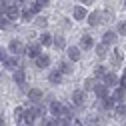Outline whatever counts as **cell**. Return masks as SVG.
Listing matches in <instances>:
<instances>
[{"label": "cell", "instance_id": "27", "mask_svg": "<svg viewBox=\"0 0 126 126\" xmlns=\"http://www.w3.org/2000/svg\"><path fill=\"white\" fill-rule=\"evenodd\" d=\"M94 88H96V78H86V80H84V92H90V90H94Z\"/></svg>", "mask_w": 126, "mask_h": 126}, {"label": "cell", "instance_id": "32", "mask_svg": "<svg viewBox=\"0 0 126 126\" xmlns=\"http://www.w3.org/2000/svg\"><path fill=\"white\" fill-rule=\"evenodd\" d=\"M54 122H56V126H70V118H64V116H56Z\"/></svg>", "mask_w": 126, "mask_h": 126}, {"label": "cell", "instance_id": "3", "mask_svg": "<svg viewBox=\"0 0 126 126\" xmlns=\"http://www.w3.org/2000/svg\"><path fill=\"white\" fill-rule=\"evenodd\" d=\"M22 120H24V124H26V126H32V124L38 120V116H36V110H34V108H28V110H24V112H22Z\"/></svg>", "mask_w": 126, "mask_h": 126}, {"label": "cell", "instance_id": "41", "mask_svg": "<svg viewBox=\"0 0 126 126\" xmlns=\"http://www.w3.org/2000/svg\"><path fill=\"white\" fill-rule=\"evenodd\" d=\"M28 90H30V88L26 86V82H24V84H20V92H26V94H28Z\"/></svg>", "mask_w": 126, "mask_h": 126}, {"label": "cell", "instance_id": "31", "mask_svg": "<svg viewBox=\"0 0 126 126\" xmlns=\"http://www.w3.org/2000/svg\"><path fill=\"white\" fill-rule=\"evenodd\" d=\"M112 18H114L112 10H102V12H100V20H102V22H110Z\"/></svg>", "mask_w": 126, "mask_h": 126}, {"label": "cell", "instance_id": "1", "mask_svg": "<svg viewBox=\"0 0 126 126\" xmlns=\"http://www.w3.org/2000/svg\"><path fill=\"white\" fill-rule=\"evenodd\" d=\"M8 52H12L14 56L24 54V44H22L20 40H10V42H8Z\"/></svg>", "mask_w": 126, "mask_h": 126}, {"label": "cell", "instance_id": "30", "mask_svg": "<svg viewBox=\"0 0 126 126\" xmlns=\"http://www.w3.org/2000/svg\"><path fill=\"white\" fill-rule=\"evenodd\" d=\"M102 122H104V120H100L98 116H90V118L84 122V126H100Z\"/></svg>", "mask_w": 126, "mask_h": 126}, {"label": "cell", "instance_id": "34", "mask_svg": "<svg viewBox=\"0 0 126 126\" xmlns=\"http://www.w3.org/2000/svg\"><path fill=\"white\" fill-rule=\"evenodd\" d=\"M104 74H106L104 66H96V68H94V78H104Z\"/></svg>", "mask_w": 126, "mask_h": 126}, {"label": "cell", "instance_id": "40", "mask_svg": "<svg viewBox=\"0 0 126 126\" xmlns=\"http://www.w3.org/2000/svg\"><path fill=\"white\" fill-rule=\"evenodd\" d=\"M22 112H24V110H22V108L18 106L16 110H14V116H16V118H20V116H22Z\"/></svg>", "mask_w": 126, "mask_h": 126}, {"label": "cell", "instance_id": "29", "mask_svg": "<svg viewBox=\"0 0 126 126\" xmlns=\"http://www.w3.org/2000/svg\"><path fill=\"white\" fill-rule=\"evenodd\" d=\"M12 28H14V24L6 16H0V30H12Z\"/></svg>", "mask_w": 126, "mask_h": 126}, {"label": "cell", "instance_id": "33", "mask_svg": "<svg viewBox=\"0 0 126 126\" xmlns=\"http://www.w3.org/2000/svg\"><path fill=\"white\" fill-rule=\"evenodd\" d=\"M50 0H34V12H38L40 8H46Z\"/></svg>", "mask_w": 126, "mask_h": 126}, {"label": "cell", "instance_id": "44", "mask_svg": "<svg viewBox=\"0 0 126 126\" xmlns=\"http://www.w3.org/2000/svg\"><path fill=\"white\" fill-rule=\"evenodd\" d=\"M124 8H126V0H124Z\"/></svg>", "mask_w": 126, "mask_h": 126}, {"label": "cell", "instance_id": "13", "mask_svg": "<svg viewBox=\"0 0 126 126\" xmlns=\"http://www.w3.org/2000/svg\"><path fill=\"white\" fill-rule=\"evenodd\" d=\"M86 20H88V24H90V26H98V24L102 22V20H100V12H98V10L90 12L88 16H86Z\"/></svg>", "mask_w": 126, "mask_h": 126}, {"label": "cell", "instance_id": "38", "mask_svg": "<svg viewBox=\"0 0 126 126\" xmlns=\"http://www.w3.org/2000/svg\"><path fill=\"white\" fill-rule=\"evenodd\" d=\"M8 58V52H6V48H0V62H4Z\"/></svg>", "mask_w": 126, "mask_h": 126}, {"label": "cell", "instance_id": "26", "mask_svg": "<svg viewBox=\"0 0 126 126\" xmlns=\"http://www.w3.org/2000/svg\"><path fill=\"white\" fill-rule=\"evenodd\" d=\"M114 114H116V116H120V118H126V104L118 102V104L114 106Z\"/></svg>", "mask_w": 126, "mask_h": 126}, {"label": "cell", "instance_id": "45", "mask_svg": "<svg viewBox=\"0 0 126 126\" xmlns=\"http://www.w3.org/2000/svg\"><path fill=\"white\" fill-rule=\"evenodd\" d=\"M18 126H20V124H18Z\"/></svg>", "mask_w": 126, "mask_h": 126}, {"label": "cell", "instance_id": "23", "mask_svg": "<svg viewBox=\"0 0 126 126\" xmlns=\"http://www.w3.org/2000/svg\"><path fill=\"white\" fill-rule=\"evenodd\" d=\"M124 96H126V90H124V88H116L114 94H112V100H114V102H122Z\"/></svg>", "mask_w": 126, "mask_h": 126}, {"label": "cell", "instance_id": "39", "mask_svg": "<svg viewBox=\"0 0 126 126\" xmlns=\"http://www.w3.org/2000/svg\"><path fill=\"white\" fill-rule=\"evenodd\" d=\"M118 84H120V88H124V90H126V74H124L120 80H118Z\"/></svg>", "mask_w": 126, "mask_h": 126}, {"label": "cell", "instance_id": "21", "mask_svg": "<svg viewBox=\"0 0 126 126\" xmlns=\"http://www.w3.org/2000/svg\"><path fill=\"white\" fill-rule=\"evenodd\" d=\"M38 40H40V42H38L40 46H52V40H54V38H52V34L44 32V34H42V36H40Z\"/></svg>", "mask_w": 126, "mask_h": 126}, {"label": "cell", "instance_id": "6", "mask_svg": "<svg viewBox=\"0 0 126 126\" xmlns=\"http://www.w3.org/2000/svg\"><path fill=\"white\" fill-rule=\"evenodd\" d=\"M104 86H106V88H108V86H118V74L106 72V74H104Z\"/></svg>", "mask_w": 126, "mask_h": 126}, {"label": "cell", "instance_id": "2", "mask_svg": "<svg viewBox=\"0 0 126 126\" xmlns=\"http://www.w3.org/2000/svg\"><path fill=\"white\" fill-rule=\"evenodd\" d=\"M40 48H42V46H40L38 42H32V44L24 46V54H26V56H30V58H36V56H40V54H42V52H40Z\"/></svg>", "mask_w": 126, "mask_h": 126}, {"label": "cell", "instance_id": "43", "mask_svg": "<svg viewBox=\"0 0 126 126\" xmlns=\"http://www.w3.org/2000/svg\"><path fill=\"white\" fill-rule=\"evenodd\" d=\"M80 2H82V4H86V6H88V4H92V2H94V0H80Z\"/></svg>", "mask_w": 126, "mask_h": 126}, {"label": "cell", "instance_id": "18", "mask_svg": "<svg viewBox=\"0 0 126 126\" xmlns=\"http://www.w3.org/2000/svg\"><path fill=\"white\" fill-rule=\"evenodd\" d=\"M58 72H60V74H70V72H72V62H70V60H62Z\"/></svg>", "mask_w": 126, "mask_h": 126}, {"label": "cell", "instance_id": "20", "mask_svg": "<svg viewBox=\"0 0 126 126\" xmlns=\"http://www.w3.org/2000/svg\"><path fill=\"white\" fill-rule=\"evenodd\" d=\"M52 46L56 50H64L66 48V40H64V36H56L54 40H52Z\"/></svg>", "mask_w": 126, "mask_h": 126}, {"label": "cell", "instance_id": "22", "mask_svg": "<svg viewBox=\"0 0 126 126\" xmlns=\"http://www.w3.org/2000/svg\"><path fill=\"white\" fill-rule=\"evenodd\" d=\"M122 60H124V56H122V52H118V50L112 54V58H110V62H112V66H114V68H118V66L122 64Z\"/></svg>", "mask_w": 126, "mask_h": 126}, {"label": "cell", "instance_id": "36", "mask_svg": "<svg viewBox=\"0 0 126 126\" xmlns=\"http://www.w3.org/2000/svg\"><path fill=\"white\" fill-rule=\"evenodd\" d=\"M118 34H120V36H126V20L118 22Z\"/></svg>", "mask_w": 126, "mask_h": 126}, {"label": "cell", "instance_id": "16", "mask_svg": "<svg viewBox=\"0 0 126 126\" xmlns=\"http://www.w3.org/2000/svg\"><path fill=\"white\" fill-rule=\"evenodd\" d=\"M68 60L70 62H78L80 60V48H78V46H70L68 48Z\"/></svg>", "mask_w": 126, "mask_h": 126}, {"label": "cell", "instance_id": "25", "mask_svg": "<svg viewBox=\"0 0 126 126\" xmlns=\"http://www.w3.org/2000/svg\"><path fill=\"white\" fill-rule=\"evenodd\" d=\"M106 54H108V46L106 44H96V56L98 58H106Z\"/></svg>", "mask_w": 126, "mask_h": 126}, {"label": "cell", "instance_id": "24", "mask_svg": "<svg viewBox=\"0 0 126 126\" xmlns=\"http://www.w3.org/2000/svg\"><path fill=\"white\" fill-rule=\"evenodd\" d=\"M20 16H22V20H32V18H34V6L24 8V10L20 12Z\"/></svg>", "mask_w": 126, "mask_h": 126}, {"label": "cell", "instance_id": "11", "mask_svg": "<svg viewBox=\"0 0 126 126\" xmlns=\"http://www.w3.org/2000/svg\"><path fill=\"white\" fill-rule=\"evenodd\" d=\"M114 100L112 98H102V100H98V110H102V112H106V110H110V108H114Z\"/></svg>", "mask_w": 126, "mask_h": 126}, {"label": "cell", "instance_id": "37", "mask_svg": "<svg viewBox=\"0 0 126 126\" xmlns=\"http://www.w3.org/2000/svg\"><path fill=\"white\" fill-rule=\"evenodd\" d=\"M46 24H48V20H46L44 16H38V18H36V26H38V28H46Z\"/></svg>", "mask_w": 126, "mask_h": 126}, {"label": "cell", "instance_id": "14", "mask_svg": "<svg viewBox=\"0 0 126 126\" xmlns=\"http://www.w3.org/2000/svg\"><path fill=\"white\" fill-rule=\"evenodd\" d=\"M4 68H8V70H18V58L16 56H8L6 60H4Z\"/></svg>", "mask_w": 126, "mask_h": 126}, {"label": "cell", "instance_id": "19", "mask_svg": "<svg viewBox=\"0 0 126 126\" xmlns=\"http://www.w3.org/2000/svg\"><path fill=\"white\" fill-rule=\"evenodd\" d=\"M62 108H64V104H60V102H50V106H48V110H50L54 116H60L62 114Z\"/></svg>", "mask_w": 126, "mask_h": 126}, {"label": "cell", "instance_id": "9", "mask_svg": "<svg viewBox=\"0 0 126 126\" xmlns=\"http://www.w3.org/2000/svg\"><path fill=\"white\" fill-rule=\"evenodd\" d=\"M84 100H86V92H84V90H74V92H72V102H74L76 106L84 104Z\"/></svg>", "mask_w": 126, "mask_h": 126}, {"label": "cell", "instance_id": "4", "mask_svg": "<svg viewBox=\"0 0 126 126\" xmlns=\"http://www.w3.org/2000/svg\"><path fill=\"white\" fill-rule=\"evenodd\" d=\"M42 96H44V94H42L40 88H30V90H28V100L32 102V104H40Z\"/></svg>", "mask_w": 126, "mask_h": 126}, {"label": "cell", "instance_id": "5", "mask_svg": "<svg viewBox=\"0 0 126 126\" xmlns=\"http://www.w3.org/2000/svg\"><path fill=\"white\" fill-rule=\"evenodd\" d=\"M34 64H36V68H48V66H50V56H48V54L36 56V58H34Z\"/></svg>", "mask_w": 126, "mask_h": 126}, {"label": "cell", "instance_id": "15", "mask_svg": "<svg viewBox=\"0 0 126 126\" xmlns=\"http://www.w3.org/2000/svg\"><path fill=\"white\" fill-rule=\"evenodd\" d=\"M12 78H14V82H16L18 86H20V84H24V80H26V72H24V68H18V70H14Z\"/></svg>", "mask_w": 126, "mask_h": 126}, {"label": "cell", "instance_id": "28", "mask_svg": "<svg viewBox=\"0 0 126 126\" xmlns=\"http://www.w3.org/2000/svg\"><path fill=\"white\" fill-rule=\"evenodd\" d=\"M48 80H50L52 84H60V82H62V74H60L58 70H54V72L48 74Z\"/></svg>", "mask_w": 126, "mask_h": 126}, {"label": "cell", "instance_id": "12", "mask_svg": "<svg viewBox=\"0 0 126 126\" xmlns=\"http://www.w3.org/2000/svg\"><path fill=\"white\" fill-rule=\"evenodd\" d=\"M72 16H74V20H84V18L88 16V14H86V8H84V6H74Z\"/></svg>", "mask_w": 126, "mask_h": 126}, {"label": "cell", "instance_id": "7", "mask_svg": "<svg viewBox=\"0 0 126 126\" xmlns=\"http://www.w3.org/2000/svg\"><path fill=\"white\" fill-rule=\"evenodd\" d=\"M80 50H90V48H94V40H92V36H88V34H84L82 38H80V46H78Z\"/></svg>", "mask_w": 126, "mask_h": 126}, {"label": "cell", "instance_id": "42", "mask_svg": "<svg viewBox=\"0 0 126 126\" xmlns=\"http://www.w3.org/2000/svg\"><path fill=\"white\" fill-rule=\"evenodd\" d=\"M0 126H6V120H4V116L0 114Z\"/></svg>", "mask_w": 126, "mask_h": 126}, {"label": "cell", "instance_id": "8", "mask_svg": "<svg viewBox=\"0 0 126 126\" xmlns=\"http://www.w3.org/2000/svg\"><path fill=\"white\" fill-rule=\"evenodd\" d=\"M6 18L12 22V20H16V18H20V8L16 6V4H12V6H8V10H6Z\"/></svg>", "mask_w": 126, "mask_h": 126}, {"label": "cell", "instance_id": "17", "mask_svg": "<svg viewBox=\"0 0 126 126\" xmlns=\"http://www.w3.org/2000/svg\"><path fill=\"white\" fill-rule=\"evenodd\" d=\"M94 92H96L98 100H102V98H108V88H106L104 84H96V88H94Z\"/></svg>", "mask_w": 126, "mask_h": 126}, {"label": "cell", "instance_id": "35", "mask_svg": "<svg viewBox=\"0 0 126 126\" xmlns=\"http://www.w3.org/2000/svg\"><path fill=\"white\" fill-rule=\"evenodd\" d=\"M8 0H0V14H2V16H6V10H8Z\"/></svg>", "mask_w": 126, "mask_h": 126}, {"label": "cell", "instance_id": "10", "mask_svg": "<svg viewBox=\"0 0 126 126\" xmlns=\"http://www.w3.org/2000/svg\"><path fill=\"white\" fill-rule=\"evenodd\" d=\"M116 40H118V34H116V32H112V30H108V32H104V36H102V44H106V46L114 44Z\"/></svg>", "mask_w": 126, "mask_h": 126}]
</instances>
